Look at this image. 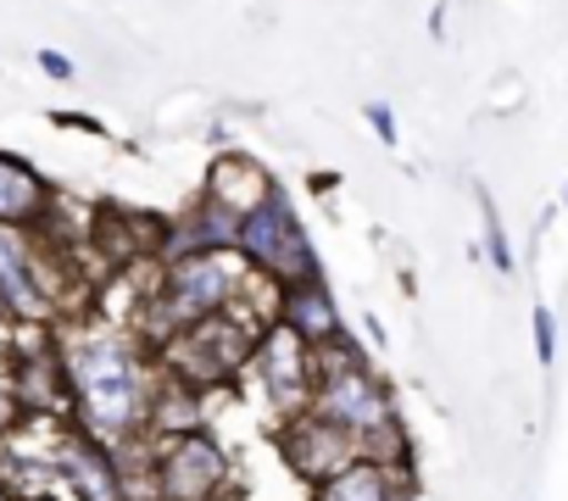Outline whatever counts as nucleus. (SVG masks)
<instances>
[{
    "mask_svg": "<svg viewBox=\"0 0 568 501\" xmlns=\"http://www.w3.org/2000/svg\"><path fill=\"white\" fill-rule=\"evenodd\" d=\"M73 423L118 451L151 440V412L162 396V362L145 335L123 329H84L62 346Z\"/></svg>",
    "mask_w": 568,
    "mask_h": 501,
    "instance_id": "1",
    "label": "nucleus"
},
{
    "mask_svg": "<svg viewBox=\"0 0 568 501\" xmlns=\"http://www.w3.org/2000/svg\"><path fill=\"white\" fill-rule=\"evenodd\" d=\"M324 423L346 429L357 440V451L368 462H413V446H407V423L396 412V390L390 379L374 368V357L363 351V340H341L329 351H318V385H313V401H307Z\"/></svg>",
    "mask_w": 568,
    "mask_h": 501,
    "instance_id": "2",
    "label": "nucleus"
},
{
    "mask_svg": "<svg viewBox=\"0 0 568 501\" xmlns=\"http://www.w3.org/2000/svg\"><path fill=\"white\" fill-rule=\"evenodd\" d=\"M262 296H273V285L251 274L240 250L156 263V285H145V301H140V335L151 346H162V340H173L217 313H234L245 301H262Z\"/></svg>",
    "mask_w": 568,
    "mask_h": 501,
    "instance_id": "3",
    "label": "nucleus"
},
{
    "mask_svg": "<svg viewBox=\"0 0 568 501\" xmlns=\"http://www.w3.org/2000/svg\"><path fill=\"white\" fill-rule=\"evenodd\" d=\"M234 250L251 263V274L267 279L273 290H278V285H302V279H318V274H324L318 245H313V234H307L296 201L284 195L278 184H273V190L240 217V245H234Z\"/></svg>",
    "mask_w": 568,
    "mask_h": 501,
    "instance_id": "4",
    "label": "nucleus"
},
{
    "mask_svg": "<svg viewBox=\"0 0 568 501\" xmlns=\"http://www.w3.org/2000/svg\"><path fill=\"white\" fill-rule=\"evenodd\" d=\"M145 451H151L156 501H229L234 490H245L234 451L212 429L162 434V440H145Z\"/></svg>",
    "mask_w": 568,
    "mask_h": 501,
    "instance_id": "5",
    "label": "nucleus"
},
{
    "mask_svg": "<svg viewBox=\"0 0 568 501\" xmlns=\"http://www.w3.org/2000/svg\"><path fill=\"white\" fill-rule=\"evenodd\" d=\"M313 385H318V351H313L307 340H296L284 324H267L240 390H256V401L267 407V418L284 423V418L307 412Z\"/></svg>",
    "mask_w": 568,
    "mask_h": 501,
    "instance_id": "6",
    "label": "nucleus"
},
{
    "mask_svg": "<svg viewBox=\"0 0 568 501\" xmlns=\"http://www.w3.org/2000/svg\"><path fill=\"white\" fill-rule=\"evenodd\" d=\"M273 451H278V462L291 468L307 490H324V484L341 479L352 462H363L357 440H352L346 429L324 423L313 407L296 412V418H284V423H273Z\"/></svg>",
    "mask_w": 568,
    "mask_h": 501,
    "instance_id": "7",
    "label": "nucleus"
},
{
    "mask_svg": "<svg viewBox=\"0 0 568 501\" xmlns=\"http://www.w3.org/2000/svg\"><path fill=\"white\" fill-rule=\"evenodd\" d=\"M0 313L18 324H45L57 313V285L29 228L0 223Z\"/></svg>",
    "mask_w": 568,
    "mask_h": 501,
    "instance_id": "8",
    "label": "nucleus"
},
{
    "mask_svg": "<svg viewBox=\"0 0 568 501\" xmlns=\"http://www.w3.org/2000/svg\"><path fill=\"white\" fill-rule=\"evenodd\" d=\"M57 468H62V490L73 501H129V468L123 451L84 434L79 423L57 429Z\"/></svg>",
    "mask_w": 568,
    "mask_h": 501,
    "instance_id": "9",
    "label": "nucleus"
},
{
    "mask_svg": "<svg viewBox=\"0 0 568 501\" xmlns=\"http://www.w3.org/2000/svg\"><path fill=\"white\" fill-rule=\"evenodd\" d=\"M273 324H284L296 340H307L313 351H329L341 340H352V324L329 290V279H302V285H278L273 290Z\"/></svg>",
    "mask_w": 568,
    "mask_h": 501,
    "instance_id": "10",
    "label": "nucleus"
},
{
    "mask_svg": "<svg viewBox=\"0 0 568 501\" xmlns=\"http://www.w3.org/2000/svg\"><path fill=\"white\" fill-rule=\"evenodd\" d=\"M45 217H51V184L29 162L0 151V223L7 228H34Z\"/></svg>",
    "mask_w": 568,
    "mask_h": 501,
    "instance_id": "11",
    "label": "nucleus"
},
{
    "mask_svg": "<svg viewBox=\"0 0 568 501\" xmlns=\"http://www.w3.org/2000/svg\"><path fill=\"white\" fill-rule=\"evenodd\" d=\"M273 190V178H267V167L256 162V156H245V151H223L217 162H212V173H206V195L212 201H223L229 212H251L262 195Z\"/></svg>",
    "mask_w": 568,
    "mask_h": 501,
    "instance_id": "12",
    "label": "nucleus"
},
{
    "mask_svg": "<svg viewBox=\"0 0 568 501\" xmlns=\"http://www.w3.org/2000/svg\"><path fill=\"white\" fill-rule=\"evenodd\" d=\"M479 217H485V257H490V268L507 279V274L518 268V257H513V245H507V228H501V217H496V201H490V195H479Z\"/></svg>",
    "mask_w": 568,
    "mask_h": 501,
    "instance_id": "13",
    "label": "nucleus"
},
{
    "mask_svg": "<svg viewBox=\"0 0 568 501\" xmlns=\"http://www.w3.org/2000/svg\"><path fill=\"white\" fill-rule=\"evenodd\" d=\"M529 340H535V362L540 368H557V313L546 301L529 307Z\"/></svg>",
    "mask_w": 568,
    "mask_h": 501,
    "instance_id": "14",
    "label": "nucleus"
},
{
    "mask_svg": "<svg viewBox=\"0 0 568 501\" xmlns=\"http://www.w3.org/2000/svg\"><path fill=\"white\" fill-rule=\"evenodd\" d=\"M363 117H368V129H374V140L396 151V112H390L385 101H368V106H363Z\"/></svg>",
    "mask_w": 568,
    "mask_h": 501,
    "instance_id": "15",
    "label": "nucleus"
},
{
    "mask_svg": "<svg viewBox=\"0 0 568 501\" xmlns=\"http://www.w3.org/2000/svg\"><path fill=\"white\" fill-rule=\"evenodd\" d=\"M40 73H45V79H62V84H68V79H73L79 68H73V57H62V51H40Z\"/></svg>",
    "mask_w": 568,
    "mask_h": 501,
    "instance_id": "16",
    "label": "nucleus"
},
{
    "mask_svg": "<svg viewBox=\"0 0 568 501\" xmlns=\"http://www.w3.org/2000/svg\"><path fill=\"white\" fill-rule=\"evenodd\" d=\"M363 335H368V346H374V351H385V346H390V335H385V324H379L374 313H363Z\"/></svg>",
    "mask_w": 568,
    "mask_h": 501,
    "instance_id": "17",
    "label": "nucleus"
},
{
    "mask_svg": "<svg viewBox=\"0 0 568 501\" xmlns=\"http://www.w3.org/2000/svg\"><path fill=\"white\" fill-rule=\"evenodd\" d=\"M0 501H18V495H12V490H7V484H0Z\"/></svg>",
    "mask_w": 568,
    "mask_h": 501,
    "instance_id": "18",
    "label": "nucleus"
},
{
    "mask_svg": "<svg viewBox=\"0 0 568 501\" xmlns=\"http://www.w3.org/2000/svg\"><path fill=\"white\" fill-rule=\"evenodd\" d=\"M229 501H251V495H245V490H234V495H229Z\"/></svg>",
    "mask_w": 568,
    "mask_h": 501,
    "instance_id": "19",
    "label": "nucleus"
},
{
    "mask_svg": "<svg viewBox=\"0 0 568 501\" xmlns=\"http://www.w3.org/2000/svg\"><path fill=\"white\" fill-rule=\"evenodd\" d=\"M562 206H568V184H562Z\"/></svg>",
    "mask_w": 568,
    "mask_h": 501,
    "instance_id": "20",
    "label": "nucleus"
},
{
    "mask_svg": "<svg viewBox=\"0 0 568 501\" xmlns=\"http://www.w3.org/2000/svg\"><path fill=\"white\" fill-rule=\"evenodd\" d=\"M307 501H324V495H313V490H307Z\"/></svg>",
    "mask_w": 568,
    "mask_h": 501,
    "instance_id": "21",
    "label": "nucleus"
}]
</instances>
